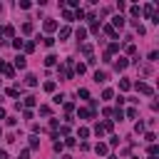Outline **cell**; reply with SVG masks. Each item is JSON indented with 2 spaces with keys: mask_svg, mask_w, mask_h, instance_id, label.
I'll return each instance as SVG.
<instances>
[{
  "mask_svg": "<svg viewBox=\"0 0 159 159\" xmlns=\"http://www.w3.org/2000/svg\"><path fill=\"white\" fill-rule=\"evenodd\" d=\"M40 114H45V117H47V114H50V107H47V104H40Z\"/></svg>",
  "mask_w": 159,
  "mask_h": 159,
  "instance_id": "74e56055",
  "label": "cell"
},
{
  "mask_svg": "<svg viewBox=\"0 0 159 159\" xmlns=\"http://www.w3.org/2000/svg\"><path fill=\"white\" fill-rule=\"evenodd\" d=\"M0 119H5V109L2 107H0Z\"/></svg>",
  "mask_w": 159,
  "mask_h": 159,
  "instance_id": "c3c4849f",
  "label": "cell"
},
{
  "mask_svg": "<svg viewBox=\"0 0 159 159\" xmlns=\"http://www.w3.org/2000/svg\"><path fill=\"white\" fill-rule=\"evenodd\" d=\"M112 27H114V30H117V27L122 30V27H124V17H122V15H114V17H112Z\"/></svg>",
  "mask_w": 159,
  "mask_h": 159,
  "instance_id": "277c9868",
  "label": "cell"
},
{
  "mask_svg": "<svg viewBox=\"0 0 159 159\" xmlns=\"http://www.w3.org/2000/svg\"><path fill=\"white\" fill-rule=\"evenodd\" d=\"M112 127H114V124H112V119L97 122V124H94V134H97V137H104L107 132H112Z\"/></svg>",
  "mask_w": 159,
  "mask_h": 159,
  "instance_id": "6da1fadb",
  "label": "cell"
},
{
  "mask_svg": "<svg viewBox=\"0 0 159 159\" xmlns=\"http://www.w3.org/2000/svg\"><path fill=\"white\" fill-rule=\"evenodd\" d=\"M104 80H107L104 72H94V82H104Z\"/></svg>",
  "mask_w": 159,
  "mask_h": 159,
  "instance_id": "83f0119b",
  "label": "cell"
},
{
  "mask_svg": "<svg viewBox=\"0 0 159 159\" xmlns=\"http://www.w3.org/2000/svg\"><path fill=\"white\" fill-rule=\"evenodd\" d=\"M22 45H25V40H20V37H17V40H12V47H15V50H20Z\"/></svg>",
  "mask_w": 159,
  "mask_h": 159,
  "instance_id": "f546056e",
  "label": "cell"
},
{
  "mask_svg": "<svg viewBox=\"0 0 159 159\" xmlns=\"http://www.w3.org/2000/svg\"><path fill=\"white\" fill-rule=\"evenodd\" d=\"M94 149H97V154H107V152H109V147H107V144H102V142H99Z\"/></svg>",
  "mask_w": 159,
  "mask_h": 159,
  "instance_id": "e0dca14e",
  "label": "cell"
},
{
  "mask_svg": "<svg viewBox=\"0 0 159 159\" xmlns=\"http://www.w3.org/2000/svg\"><path fill=\"white\" fill-rule=\"evenodd\" d=\"M17 159H30V149H22V152L17 154Z\"/></svg>",
  "mask_w": 159,
  "mask_h": 159,
  "instance_id": "e575fe53",
  "label": "cell"
},
{
  "mask_svg": "<svg viewBox=\"0 0 159 159\" xmlns=\"http://www.w3.org/2000/svg\"><path fill=\"white\" fill-rule=\"evenodd\" d=\"M149 159H159V157H149Z\"/></svg>",
  "mask_w": 159,
  "mask_h": 159,
  "instance_id": "816d5d0a",
  "label": "cell"
},
{
  "mask_svg": "<svg viewBox=\"0 0 159 159\" xmlns=\"http://www.w3.org/2000/svg\"><path fill=\"white\" fill-rule=\"evenodd\" d=\"M129 159H139V157H129Z\"/></svg>",
  "mask_w": 159,
  "mask_h": 159,
  "instance_id": "f907efd6",
  "label": "cell"
},
{
  "mask_svg": "<svg viewBox=\"0 0 159 159\" xmlns=\"http://www.w3.org/2000/svg\"><path fill=\"white\" fill-rule=\"evenodd\" d=\"M62 159H72V157H70V154H65V157H62Z\"/></svg>",
  "mask_w": 159,
  "mask_h": 159,
  "instance_id": "681fc988",
  "label": "cell"
},
{
  "mask_svg": "<svg viewBox=\"0 0 159 159\" xmlns=\"http://www.w3.org/2000/svg\"><path fill=\"white\" fill-rule=\"evenodd\" d=\"M127 65H129V60H127V57H119V60L114 62V70H127Z\"/></svg>",
  "mask_w": 159,
  "mask_h": 159,
  "instance_id": "52a82bcc",
  "label": "cell"
},
{
  "mask_svg": "<svg viewBox=\"0 0 159 159\" xmlns=\"http://www.w3.org/2000/svg\"><path fill=\"white\" fill-rule=\"evenodd\" d=\"M129 12H132V17H139V15H142V7H139V5H132Z\"/></svg>",
  "mask_w": 159,
  "mask_h": 159,
  "instance_id": "ac0fdd59",
  "label": "cell"
},
{
  "mask_svg": "<svg viewBox=\"0 0 159 159\" xmlns=\"http://www.w3.org/2000/svg\"><path fill=\"white\" fill-rule=\"evenodd\" d=\"M32 30H35V25H32V22H25V25H22V32H25V35H30Z\"/></svg>",
  "mask_w": 159,
  "mask_h": 159,
  "instance_id": "d6986e66",
  "label": "cell"
},
{
  "mask_svg": "<svg viewBox=\"0 0 159 159\" xmlns=\"http://www.w3.org/2000/svg\"><path fill=\"white\" fill-rule=\"evenodd\" d=\"M142 12H144V15L149 17V20H152V17L157 15V12H154V5H152V2H149V5H144V10H142Z\"/></svg>",
  "mask_w": 159,
  "mask_h": 159,
  "instance_id": "ba28073f",
  "label": "cell"
},
{
  "mask_svg": "<svg viewBox=\"0 0 159 159\" xmlns=\"http://www.w3.org/2000/svg\"><path fill=\"white\" fill-rule=\"evenodd\" d=\"M0 72H2L5 77H15V70H12V65H7V62H2V60H0Z\"/></svg>",
  "mask_w": 159,
  "mask_h": 159,
  "instance_id": "7a4b0ae2",
  "label": "cell"
},
{
  "mask_svg": "<svg viewBox=\"0 0 159 159\" xmlns=\"http://www.w3.org/2000/svg\"><path fill=\"white\" fill-rule=\"evenodd\" d=\"M42 42H45V47H52V45H55V37L47 35V37H42Z\"/></svg>",
  "mask_w": 159,
  "mask_h": 159,
  "instance_id": "4316f807",
  "label": "cell"
},
{
  "mask_svg": "<svg viewBox=\"0 0 159 159\" xmlns=\"http://www.w3.org/2000/svg\"><path fill=\"white\" fill-rule=\"evenodd\" d=\"M35 102H37V99H35L32 94H30V97H25V107H27V109H30V107H35Z\"/></svg>",
  "mask_w": 159,
  "mask_h": 159,
  "instance_id": "603a6c76",
  "label": "cell"
},
{
  "mask_svg": "<svg viewBox=\"0 0 159 159\" xmlns=\"http://www.w3.org/2000/svg\"><path fill=\"white\" fill-rule=\"evenodd\" d=\"M75 17H77V20H82V17H84V10H82V7H77V12H75Z\"/></svg>",
  "mask_w": 159,
  "mask_h": 159,
  "instance_id": "60d3db41",
  "label": "cell"
},
{
  "mask_svg": "<svg viewBox=\"0 0 159 159\" xmlns=\"http://www.w3.org/2000/svg\"><path fill=\"white\" fill-rule=\"evenodd\" d=\"M7 94H10V97H20V89H17V87H10Z\"/></svg>",
  "mask_w": 159,
  "mask_h": 159,
  "instance_id": "4dcf8cb0",
  "label": "cell"
},
{
  "mask_svg": "<svg viewBox=\"0 0 159 159\" xmlns=\"http://www.w3.org/2000/svg\"><path fill=\"white\" fill-rule=\"evenodd\" d=\"M25 84H27V87H37V77H35V75H27V77H25Z\"/></svg>",
  "mask_w": 159,
  "mask_h": 159,
  "instance_id": "8fae6325",
  "label": "cell"
},
{
  "mask_svg": "<svg viewBox=\"0 0 159 159\" xmlns=\"http://www.w3.org/2000/svg\"><path fill=\"white\" fill-rule=\"evenodd\" d=\"M144 139H147L149 144H154V139H157V137H154V132H147V134H144Z\"/></svg>",
  "mask_w": 159,
  "mask_h": 159,
  "instance_id": "836d02e7",
  "label": "cell"
},
{
  "mask_svg": "<svg viewBox=\"0 0 159 159\" xmlns=\"http://www.w3.org/2000/svg\"><path fill=\"white\" fill-rule=\"evenodd\" d=\"M127 117H129V119H137V109L129 107V109H127Z\"/></svg>",
  "mask_w": 159,
  "mask_h": 159,
  "instance_id": "1f68e13d",
  "label": "cell"
},
{
  "mask_svg": "<svg viewBox=\"0 0 159 159\" xmlns=\"http://www.w3.org/2000/svg\"><path fill=\"white\" fill-rule=\"evenodd\" d=\"M109 159H114V157H109Z\"/></svg>",
  "mask_w": 159,
  "mask_h": 159,
  "instance_id": "f5cc1de1",
  "label": "cell"
},
{
  "mask_svg": "<svg viewBox=\"0 0 159 159\" xmlns=\"http://www.w3.org/2000/svg\"><path fill=\"white\" fill-rule=\"evenodd\" d=\"M15 67H17V70H25V67H27V60H25V55H17V57H15Z\"/></svg>",
  "mask_w": 159,
  "mask_h": 159,
  "instance_id": "5b68a950",
  "label": "cell"
},
{
  "mask_svg": "<svg viewBox=\"0 0 159 159\" xmlns=\"http://www.w3.org/2000/svg\"><path fill=\"white\" fill-rule=\"evenodd\" d=\"M89 30H92V32H99V22H97V17L89 22Z\"/></svg>",
  "mask_w": 159,
  "mask_h": 159,
  "instance_id": "484cf974",
  "label": "cell"
},
{
  "mask_svg": "<svg viewBox=\"0 0 159 159\" xmlns=\"http://www.w3.org/2000/svg\"><path fill=\"white\" fill-rule=\"evenodd\" d=\"M129 87H132V82H129V80H119V89H124V92H127Z\"/></svg>",
  "mask_w": 159,
  "mask_h": 159,
  "instance_id": "7402d4cb",
  "label": "cell"
},
{
  "mask_svg": "<svg viewBox=\"0 0 159 159\" xmlns=\"http://www.w3.org/2000/svg\"><path fill=\"white\" fill-rule=\"evenodd\" d=\"M55 62H57V57H55V55H47V57H45V65H47V67H52Z\"/></svg>",
  "mask_w": 159,
  "mask_h": 159,
  "instance_id": "44dd1931",
  "label": "cell"
},
{
  "mask_svg": "<svg viewBox=\"0 0 159 159\" xmlns=\"http://www.w3.org/2000/svg\"><path fill=\"white\" fill-rule=\"evenodd\" d=\"M159 154V147L157 144H149V157H157Z\"/></svg>",
  "mask_w": 159,
  "mask_h": 159,
  "instance_id": "f1b7e54d",
  "label": "cell"
},
{
  "mask_svg": "<svg viewBox=\"0 0 159 159\" xmlns=\"http://www.w3.org/2000/svg\"><path fill=\"white\" fill-rule=\"evenodd\" d=\"M22 47H25V50H27V52H32V50H35V42H25V45H22Z\"/></svg>",
  "mask_w": 159,
  "mask_h": 159,
  "instance_id": "b9f144b4",
  "label": "cell"
},
{
  "mask_svg": "<svg viewBox=\"0 0 159 159\" xmlns=\"http://www.w3.org/2000/svg\"><path fill=\"white\" fill-rule=\"evenodd\" d=\"M0 159H7V152L5 149H0Z\"/></svg>",
  "mask_w": 159,
  "mask_h": 159,
  "instance_id": "7dc6e473",
  "label": "cell"
},
{
  "mask_svg": "<svg viewBox=\"0 0 159 159\" xmlns=\"http://www.w3.org/2000/svg\"><path fill=\"white\" fill-rule=\"evenodd\" d=\"M12 32H15V27H12V25H5V27H2V35H5V37H10Z\"/></svg>",
  "mask_w": 159,
  "mask_h": 159,
  "instance_id": "ffe728a7",
  "label": "cell"
},
{
  "mask_svg": "<svg viewBox=\"0 0 159 159\" xmlns=\"http://www.w3.org/2000/svg\"><path fill=\"white\" fill-rule=\"evenodd\" d=\"M117 144H119V137H109V144L107 147H117Z\"/></svg>",
  "mask_w": 159,
  "mask_h": 159,
  "instance_id": "ab89813d",
  "label": "cell"
},
{
  "mask_svg": "<svg viewBox=\"0 0 159 159\" xmlns=\"http://www.w3.org/2000/svg\"><path fill=\"white\" fill-rule=\"evenodd\" d=\"M134 52H137V47H134V45L129 42V45H127V55H134Z\"/></svg>",
  "mask_w": 159,
  "mask_h": 159,
  "instance_id": "7bdbcfd3",
  "label": "cell"
},
{
  "mask_svg": "<svg viewBox=\"0 0 159 159\" xmlns=\"http://www.w3.org/2000/svg\"><path fill=\"white\" fill-rule=\"evenodd\" d=\"M62 104H65V112H67V114L75 109V104H72V102H62Z\"/></svg>",
  "mask_w": 159,
  "mask_h": 159,
  "instance_id": "8d00e7d4",
  "label": "cell"
},
{
  "mask_svg": "<svg viewBox=\"0 0 159 159\" xmlns=\"http://www.w3.org/2000/svg\"><path fill=\"white\" fill-rule=\"evenodd\" d=\"M84 70H87V65H82V62H80V65H77V67H75V72H77V75H82V72H84Z\"/></svg>",
  "mask_w": 159,
  "mask_h": 159,
  "instance_id": "d590c367",
  "label": "cell"
},
{
  "mask_svg": "<svg viewBox=\"0 0 159 159\" xmlns=\"http://www.w3.org/2000/svg\"><path fill=\"white\" fill-rule=\"evenodd\" d=\"M134 87H137V92H142V94H154V89H152L147 82H137Z\"/></svg>",
  "mask_w": 159,
  "mask_h": 159,
  "instance_id": "3957f363",
  "label": "cell"
},
{
  "mask_svg": "<svg viewBox=\"0 0 159 159\" xmlns=\"http://www.w3.org/2000/svg\"><path fill=\"white\" fill-rule=\"evenodd\" d=\"M112 94H114L112 89H104V92H102V97H104V99H112Z\"/></svg>",
  "mask_w": 159,
  "mask_h": 159,
  "instance_id": "f6af8a7d",
  "label": "cell"
},
{
  "mask_svg": "<svg viewBox=\"0 0 159 159\" xmlns=\"http://www.w3.org/2000/svg\"><path fill=\"white\" fill-rule=\"evenodd\" d=\"M30 147H32V149H37V147H40V139H37V134H32V137H30Z\"/></svg>",
  "mask_w": 159,
  "mask_h": 159,
  "instance_id": "cb8c5ba5",
  "label": "cell"
},
{
  "mask_svg": "<svg viewBox=\"0 0 159 159\" xmlns=\"http://www.w3.org/2000/svg\"><path fill=\"white\" fill-rule=\"evenodd\" d=\"M42 27H45V32H55V30H57V22H55V20H45Z\"/></svg>",
  "mask_w": 159,
  "mask_h": 159,
  "instance_id": "8992f818",
  "label": "cell"
},
{
  "mask_svg": "<svg viewBox=\"0 0 159 159\" xmlns=\"http://www.w3.org/2000/svg\"><path fill=\"white\" fill-rule=\"evenodd\" d=\"M70 35H72V30H70V27H62V30H60V40H67Z\"/></svg>",
  "mask_w": 159,
  "mask_h": 159,
  "instance_id": "4fadbf2b",
  "label": "cell"
},
{
  "mask_svg": "<svg viewBox=\"0 0 159 159\" xmlns=\"http://www.w3.org/2000/svg\"><path fill=\"white\" fill-rule=\"evenodd\" d=\"M102 30H104V32H107V35H109V37H112V40H117V30H114V27H112V25H104V27H102Z\"/></svg>",
  "mask_w": 159,
  "mask_h": 159,
  "instance_id": "9c48e42d",
  "label": "cell"
},
{
  "mask_svg": "<svg viewBox=\"0 0 159 159\" xmlns=\"http://www.w3.org/2000/svg\"><path fill=\"white\" fill-rule=\"evenodd\" d=\"M75 35H77V40H84V37H87V30H84V27H77Z\"/></svg>",
  "mask_w": 159,
  "mask_h": 159,
  "instance_id": "5bb4252c",
  "label": "cell"
},
{
  "mask_svg": "<svg viewBox=\"0 0 159 159\" xmlns=\"http://www.w3.org/2000/svg\"><path fill=\"white\" fill-rule=\"evenodd\" d=\"M80 50H82V55H87V57H92V50H94V47H92L89 42H84V45H82Z\"/></svg>",
  "mask_w": 159,
  "mask_h": 159,
  "instance_id": "30bf717a",
  "label": "cell"
},
{
  "mask_svg": "<svg viewBox=\"0 0 159 159\" xmlns=\"http://www.w3.org/2000/svg\"><path fill=\"white\" fill-rule=\"evenodd\" d=\"M80 137L87 139V137H89V129H87V127H80Z\"/></svg>",
  "mask_w": 159,
  "mask_h": 159,
  "instance_id": "d6a6232c",
  "label": "cell"
},
{
  "mask_svg": "<svg viewBox=\"0 0 159 159\" xmlns=\"http://www.w3.org/2000/svg\"><path fill=\"white\" fill-rule=\"evenodd\" d=\"M134 132H137V134H142V132H144V124H142V122H137V127H134Z\"/></svg>",
  "mask_w": 159,
  "mask_h": 159,
  "instance_id": "bcb514c9",
  "label": "cell"
},
{
  "mask_svg": "<svg viewBox=\"0 0 159 159\" xmlns=\"http://www.w3.org/2000/svg\"><path fill=\"white\" fill-rule=\"evenodd\" d=\"M42 87H45V92H55V87H57V84H55L52 80H47V82H45Z\"/></svg>",
  "mask_w": 159,
  "mask_h": 159,
  "instance_id": "2e32d148",
  "label": "cell"
},
{
  "mask_svg": "<svg viewBox=\"0 0 159 159\" xmlns=\"http://www.w3.org/2000/svg\"><path fill=\"white\" fill-rule=\"evenodd\" d=\"M77 94H80V97H82V99H89V92H87V89H80V92H77Z\"/></svg>",
  "mask_w": 159,
  "mask_h": 159,
  "instance_id": "ee69618b",
  "label": "cell"
},
{
  "mask_svg": "<svg viewBox=\"0 0 159 159\" xmlns=\"http://www.w3.org/2000/svg\"><path fill=\"white\" fill-rule=\"evenodd\" d=\"M89 114H92V112H89V109H84V107H80V109H77V117H80V119H87Z\"/></svg>",
  "mask_w": 159,
  "mask_h": 159,
  "instance_id": "7c38bea8",
  "label": "cell"
},
{
  "mask_svg": "<svg viewBox=\"0 0 159 159\" xmlns=\"http://www.w3.org/2000/svg\"><path fill=\"white\" fill-rule=\"evenodd\" d=\"M5 122H7V127H15V124H17V119H15V117H5Z\"/></svg>",
  "mask_w": 159,
  "mask_h": 159,
  "instance_id": "f35d334b",
  "label": "cell"
},
{
  "mask_svg": "<svg viewBox=\"0 0 159 159\" xmlns=\"http://www.w3.org/2000/svg\"><path fill=\"white\" fill-rule=\"evenodd\" d=\"M112 52H119V42H109V47H107V55H112Z\"/></svg>",
  "mask_w": 159,
  "mask_h": 159,
  "instance_id": "9a60e30c",
  "label": "cell"
},
{
  "mask_svg": "<svg viewBox=\"0 0 159 159\" xmlns=\"http://www.w3.org/2000/svg\"><path fill=\"white\" fill-rule=\"evenodd\" d=\"M62 17H65V20H75V12H72V10H62Z\"/></svg>",
  "mask_w": 159,
  "mask_h": 159,
  "instance_id": "d4e9b609",
  "label": "cell"
}]
</instances>
